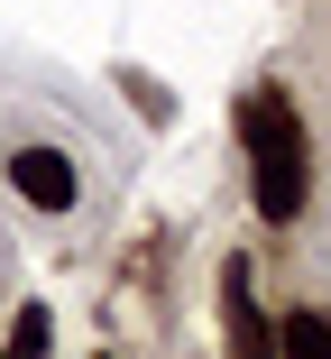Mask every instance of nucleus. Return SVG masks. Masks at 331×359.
Returning <instances> with one entry per match:
<instances>
[{"mask_svg": "<svg viewBox=\"0 0 331 359\" xmlns=\"http://www.w3.org/2000/svg\"><path fill=\"white\" fill-rule=\"evenodd\" d=\"M239 148H248L258 212H267L276 231H286V222H304V203H313V138H304V111L286 102V83L239 93Z\"/></svg>", "mask_w": 331, "mask_h": 359, "instance_id": "1", "label": "nucleus"}, {"mask_svg": "<svg viewBox=\"0 0 331 359\" xmlns=\"http://www.w3.org/2000/svg\"><path fill=\"white\" fill-rule=\"evenodd\" d=\"M10 194L28 203V212H74L83 203V175H74V157L64 148H46V138H28V148H10Z\"/></svg>", "mask_w": 331, "mask_h": 359, "instance_id": "2", "label": "nucleus"}, {"mask_svg": "<svg viewBox=\"0 0 331 359\" xmlns=\"http://www.w3.org/2000/svg\"><path fill=\"white\" fill-rule=\"evenodd\" d=\"M221 304H230V359H276V323L258 313V295H248V258L221 267Z\"/></svg>", "mask_w": 331, "mask_h": 359, "instance_id": "3", "label": "nucleus"}, {"mask_svg": "<svg viewBox=\"0 0 331 359\" xmlns=\"http://www.w3.org/2000/svg\"><path fill=\"white\" fill-rule=\"evenodd\" d=\"M276 359H331V313L295 304V313L276 323Z\"/></svg>", "mask_w": 331, "mask_h": 359, "instance_id": "4", "label": "nucleus"}, {"mask_svg": "<svg viewBox=\"0 0 331 359\" xmlns=\"http://www.w3.org/2000/svg\"><path fill=\"white\" fill-rule=\"evenodd\" d=\"M0 359H46V304H19L10 341H0Z\"/></svg>", "mask_w": 331, "mask_h": 359, "instance_id": "5", "label": "nucleus"}, {"mask_svg": "<svg viewBox=\"0 0 331 359\" xmlns=\"http://www.w3.org/2000/svg\"><path fill=\"white\" fill-rule=\"evenodd\" d=\"M92 359H111V350H92Z\"/></svg>", "mask_w": 331, "mask_h": 359, "instance_id": "6", "label": "nucleus"}]
</instances>
